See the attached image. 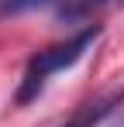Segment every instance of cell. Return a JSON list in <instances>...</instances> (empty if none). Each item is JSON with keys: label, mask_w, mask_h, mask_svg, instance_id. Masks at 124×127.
<instances>
[{"label": "cell", "mask_w": 124, "mask_h": 127, "mask_svg": "<svg viewBox=\"0 0 124 127\" xmlns=\"http://www.w3.org/2000/svg\"><path fill=\"white\" fill-rule=\"evenodd\" d=\"M97 38H100V28L90 24V28H83L79 34H72L69 41H59L52 48H45V52H38L28 62V69H24V79H21V89H17V103L35 100L41 93V86H45V79L55 76V72H62V69H69V65H76Z\"/></svg>", "instance_id": "obj_1"}, {"label": "cell", "mask_w": 124, "mask_h": 127, "mask_svg": "<svg viewBox=\"0 0 124 127\" xmlns=\"http://www.w3.org/2000/svg\"><path fill=\"white\" fill-rule=\"evenodd\" d=\"M124 103V89L121 93H107V96H97V100H90V103H83L76 113H72V120L65 127H97L103 117H110L114 113V106Z\"/></svg>", "instance_id": "obj_2"}, {"label": "cell", "mask_w": 124, "mask_h": 127, "mask_svg": "<svg viewBox=\"0 0 124 127\" xmlns=\"http://www.w3.org/2000/svg\"><path fill=\"white\" fill-rule=\"evenodd\" d=\"M103 3H110V0H62L59 14L62 17H83V14H90V10H97V7H103Z\"/></svg>", "instance_id": "obj_3"}, {"label": "cell", "mask_w": 124, "mask_h": 127, "mask_svg": "<svg viewBox=\"0 0 124 127\" xmlns=\"http://www.w3.org/2000/svg\"><path fill=\"white\" fill-rule=\"evenodd\" d=\"M45 3H52V0H0V17L3 14H24V10H35Z\"/></svg>", "instance_id": "obj_4"}]
</instances>
